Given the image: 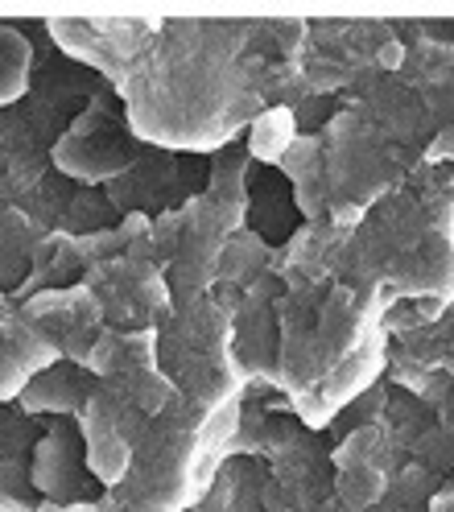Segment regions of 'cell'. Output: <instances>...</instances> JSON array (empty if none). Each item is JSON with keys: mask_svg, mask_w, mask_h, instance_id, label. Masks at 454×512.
<instances>
[{"mask_svg": "<svg viewBox=\"0 0 454 512\" xmlns=\"http://www.w3.org/2000/svg\"><path fill=\"white\" fill-rule=\"evenodd\" d=\"M281 298H285V281L273 269L252 285L232 314V347H236V360L248 380L273 384V376H277V347H281L277 306H281Z\"/></svg>", "mask_w": 454, "mask_h": 512, "instance_id": "14", "label": "cell"}, {"mask_svg": "<svg viewBox=\"0 0 454 512\" xmlns=\"http://www.w3.org/2000/svg\"><path fill=\"white\" fill-rule=\"evenodd\" d=\"M450 166H421L347 236L343 277L380 285L393 302H454Z\"/></svg>", "mask_w": 454, "mask_h": 512, "instance_id": "2", "label": "cell"}, {"mask_svg": "<svg viewBox=\"0 0 454 512\" xmlns=\"http://www.w3.org/2000/svg\"><path fill=\"white\" fill-rule=\"evenodd\" d=\"M149 422H153L149 413H141L137 405H128L124 397L104 389V384L95 389V397L79 413V430H83V442H87V467H91L95 479H100L104 492H116L124 484L133 446L141 442Z\"/></svg>", "mask_w": 454, "mask_h": 512, "instance_id": "10", "label": "cell"}, {"mask_svg": "<svg viewBox=\"0 0 454 512\" xmlns=\"http://www.w3.org/2000/svg\"><path fill=\"white\" fill-rule=\"evenodd\" d=\"M186 157H190V153H186ZM186 157H182V153H170V149L149 145L133 170L120 174L116 182L104 186V195L112 199V207H116L120 215H145V219H157V215L182 211V207L203 190V186H194V182H190Z\"/></svg>", "mask_w": 454, "mask_h": 512, "instance_id": "12", "label": "cell"}, {"mask_svg": "<svg viewBox=\"0 0 454 512\" xmlns=\"http://www.w3.org/2000/svg\"><path fill=\"white\" fill-rule=\"evenodd\" d=\"M244 426V401L203 409L174 397L133 446L124 484L112 492L116 512H194L219 479Z\"/></svg>", "mask_w": 454, "mask_h": 512, "instance_id": "3", "label": "cell"}, {"mask_svg": "<svg viewBox=\"0 0 454 512\" xmlns=\"http://www.w3.org/2000/svg\"><path fill=\"white\" fill-rule=\"evenodd\" d=\"M34 62H38V54H34V42H29V34H25V25L0 21V112L17 108L29 95Z\"/></svg>", "mask_w": 454, "mask_h": 512, "instance_id": "21", "label": "cell"}, {"mask_svg": "<svg viewBox=\"0 0 454 512\" xmlns=\"http://www.w3.org/2000/svg\"><path fill=\"white\" fill-rule=\"evenodd\" d=\"M83 285L100 298L108 331H161L174 318V294L166 273L141 261V256H116V261L95 265L87 269Z\"/></svg>", "mask_w": 454, "mask_h": 512, "instance_id": "7", "label": "cell"}, {"mask_svg": "<svg viewBox=\"0 0 454 512\" xmlns=\"http://www.w3.org/2000/svg\"><path fill=\"white\" fill-rule=\"evenodd\" d=\"M29 479H34V492L46 504H87L91 500V484H100V479L87 467V442L75 418H54V426L38 434Z\"/></svg>", "mask_w": 454, "mask_h": 512, "instance_id": "13", "label": "cell"}, {"mask_svg": "<svg viewBox=\"0 0 454 512\" xmlns=\"http://www.w3.org/2000/svg\"><path fill=\"white\" fill-rule=\"evenodd\" d=\"M95 389H100V380L91 376V368L71 364V360H58L42 376H34V384H29V389L17 397V409L29 413V418H42V413H50V418H75L79 422V413L87 409Z\"/></svg>", "mask_w": 454, "mask_h": 512, "instance_id": "16", "label": "cell"}, {"mask_svg": "<svg viewBox=\"0 0 454 512\" xmlns=\"http://www.w3.org/2000/svg\"><path fill=\"white\" fill-rule=\"evenodd\" d=\"M306 42L310 21L166 17L120 87L128 124L157 149L219 153L289 100Z\"/></svg>", "mask_w": 454, "mask_h": 512, "instance_id": "1", "label": "cell"}, {"mask_svg": "<svg viewBox=\"0 0 454 512\" xmlns=\"http://www.w3.org/2000/svg\"><path fill=\"white\" fill-rule=\"evenodd\" d=\"M87 277V265L75 248V236H62V232H50L38 240L34 248V261H29V277L9 294L17 306L38 298V294H54V290H71Z\"/></svg>", "mask_w": 454, "mask_h": 512, "instance_id": "17", "label": "cell"}, {"mask_svg": "<svg viewBox=\"0 0 454 512\" xmlns=\"http://www.w3.org/2000/svg\"><path fill=\"white\" fill-rule=\"evenodd\" d=\"M17 314L25 318L29 327H38L54 347L62 360L71 364H83L91 360L95 343L108 335V318H104V306L95 298L87 285H71V290H54V294H38L17 306Z\"/></svg>", "mask_w": 454, "mask_h": 512, "instance_id": "11", "label": "cell"}, {"mask_svg": "<svg viewBox=\"0 0 454 512\" xmlns=\"http://www.w3.org/2000/svg\"><path fill=\"white\" fill-rule=\"evenodd\" d=\"M149 145L133 133L124 112V100L116 87H104L87 112L58 137L54 145V170L67 174L75 186H108L120 174H128Z\"/></svg>", "mask_w": 454, "mask_h": 512, "instance_id": "5", "label": "cell"}, {"mask_svg": "<svg viewBox=\"0 0 454 512\" xmlns=\"http://www.w3.org/2000/svg\"><path fill=\"white\" fill-rule=\"evenodd\" d=\"M50 236L42 232L25 211H17L9 199H0V294H13L29 277V261H34L38 240Z\"/></svg>", "mask_w": 454, "mask_h": 512, "instance_id": "20", "label": "cell"}, {"mask_svg": "<svg viewBox=\"0 0 454 512\" xmlns=\"http://www.w3.org/2000/svg\"><path fill=\"white\" fill-rule=\"evenodd\" d=\"M405 463H409V455L401 451L397 434L380 418L355 426L331 451V479H335L339 504L347 512H372Z\"/></svg>", "mask_w": 454, "mask_h": 512, "instance_id": "9", "label": "cell"}, {"mask_svg": "<svg viewBox=\"0 0 454 512\" xmlns=\"http://www.w3.org/2000/svg\"><path fill=\"white\" fill-rule=\"evenodd\" d=\"M281 174L289 178V195L306 223H331V199H327V162H322V137H298L285 153Z\"/></svg>", "mask_w": 454, "mask_h": 512, "instance_id": "18", "label": "cell"}, {"mask_svg": "<svg viewBox=\"0 0 454 512\" xmlns=\"http://www.w3.org/2000/svg\"><path fill=\"white\" fill-rule=\"evenodd\" d=\"M161 21L166 17H50L42 21V29L54 50L120 91L141 54L153 46Z\"/></svg>", "mask_w": 454, "mask_h": 512, "instance_id": "6", "label": "cell"}, {"mask_svg": "<svg viewBox=\"0 0 454 512\" xmlns=\"http://www.w3.org/2000/svg\"><path fill=\"white\" fill-rule=\"evenodd\" d=\"M298 112L294 108H285V104H273L269 112H261L252 120V128L244 133V149L252 162H261V166H281L285 162V153L294 149L298 141Z\"/></svg>", "mask_w": 454, "mask_h": 512, "instance_id": "22", "label": "cell"}, {"mask_svg": "<svg viewBox=\"0 0 454 512\" xmlns=\"http://www.w3.org/2000/svg\"><path fill=\"white\" fill-rule=\"evenodd\" d=\"M157 356L178 397L203 409L244 401L248 376L232 347V310L219 306L211 294L174 306V318L157 331Z\"/></svg>", "mask_w": 454, "mask_h": 512, "instance_id": "4", "label": "cell"}, {"mask_svg": "<svg viewBox=\"0 0 454 512\" xmlns=\"http://www.w3.org/2000/svg\"><path fill=\"white\" fill-rule=\"evenodd\" d=\"M58 360V347L38 327H29L21 314H5L0 318V405H13L34 376Z\"/></svg>", "mask_w": 454, "mask_h": 512, "instance_id": "15", "label": "cell"}, {"mask_svg": "<svg viewBox=\"0 0 454 512\" xmlns=\"http://www.w3.org/2000/svg\"><path fill=\"white\" fill-rule=\"evenodd\" d=\"M446 195H450V207H454V166H450V186H446Z\"/></svg>", "mask_w": 454, "mask_h": 512, "instance_id": "25", "label": "cell"}, {"mask_svg": "<svg viewBox=\"0 0 454 512\" xmlns=\"http://www.w3.org/2000/svg\"><path fill=\"white\" fill-rule=\"evenodd\" d=\"M426 166H454V124L446 128V133L430 145V153H426Z\"/></svg>", "mask_w": 454, "mask_h": 512, "instance_id": "24", "label": "cell"}, {"mask_svg": "<svg viewBox=\"0 0 454 512\" xmlns=\"http://www.w3.org/2000/svg\"><path fill=\"white\" fill-rule=\"evenodd\" d=\"M194 512H265V467L248 455L227 459Z\"/></svg>", "mask_w": 454, "mask_h": 512, "instance_id": "19", "label": "cell"}, {"mask_svg": "<svg viewBox=\"0 0 454 512\" xmlns=\"http://www.w3.org/2000/svg\"><path fill=\"white\" fill-rule=\"evenodd\" d=\"M87 368L104 389H112L128 405H137L149 418H157L161 409H170L178 397L174 380L166 376L161 356H157V331H133V335L108 331L95 343Z\"/></svg>", "mask_w": 454, "mask_h": 512, "instance_id": "8", "label": "cell"}, {"mask_svg": "<svg viewBox=\"0 0 454 512\" xmlns=\"http://www.w3.org/2000/svg\"><path fill=\"white\" fill-rule=\"evenodd\" d=\"M124 215L112 207V199L104 195L100 186H79L67 211L58 219V232L62 236H91V232H104V228H116Z\"/></svg>", "mask_w": 454, "mask_h": 512, "instance_id": "23", "label": "cell"}]
</instances>
